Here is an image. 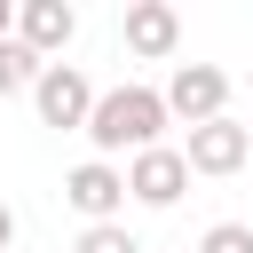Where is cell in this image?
Instances as JSON below:
<instances>
[{
    "instance_id": "obj_10",
    "label": "cell",
    "mask_w": 253,
    "mask_h": 253,
    "mask_svg": "<svg viewBox=\"0 0 253 253\" xmlns=\"http://www.w3.org/2000/svg\"><path fill=\"white\" fill-rule=\"evenodd\" d=\"M71 253H142V237H134L126 221H103V229H79Z\"/></svg>"
},
{
    "instance_id": "obj_13",
    "label": "cell",
    "mask_w": 253,
    "mask_h": 253,
    "mask_svg": "<svg viewBox=\"0 0 253 253\" xmlns=\"http://www.w3.org/2000/svg\"><path fill=\"white\" fill-rule=\"evenodd\" d=\"M0 40H16V0H0Z\"/></svg>"
},
{
    "instance_id": "obj_2",
    "label": "cell",
    "mask_w": 253,
    "mask_h": 253,
    "mask_svg": "<svg viewBox=\"0 0 253 253\" xmlns=\"http://www.w3.org/2000/svg\"><path fill=\"white\" fill-rule=\"evenodd\" d=\"M95 95H103V87H95L79 63H47V71H40V87H32V111H40V126H63V134L79 126V134H87Z\"/></svg>"
},
{
    "instance_id": "obj_4",
    "label": "cell",
    "mask_w": 253,
    "mask_h": 253,
    "mask_svg": "<svg viewBox=\"0 0 253 253\" xmlns=\"http://www.w3.org/2000/svg\"><path fill=\"white\" fill-rule=\"evenodd\" d=\"M182 190H190L182 142H158V150H134V158H126V198H134V206L166 213V206H182Z\"/></svg>"
},
{
    "instance_id": "obj_3",
    "label": "cell",
    "mask_w": 253,
    "mask_h": 253,
    "mask_svg": "<svg viewBox=\"0 0 253 253\" xmlns=\"http://www.w3.org/2000/svg\"><path fill=\"white\" fill-rule=\"evenodd\" d=\"M166 111L182 126H206V119H229V71L221 63H174V79L158 87Z\"/></svg>"
},
{
    "instance_id": "obj_8",
    "label": "cell",
    "mask_w": 253,
    "mask_h": 253,
    "mask_svg": "<svg viewBox=\"0 0 253 253\" xmlns=\"http://www.w3.org/2000/svg\"><path fill=\"white\" fill-rule=\"evenodd\" d=\"M16 40H24L40 63H55V55L79 40V8H71V0H16Z\"/></svg>"
},
{
    "instance_id": "obj_5",
    "label": "cell",
    "mask_w": 253,
    "mask_h": 253,
    "mask_svg": "<svg viewBox=\"0 0 253 253\" xmlns=\"http://www.w3.org/2000/svg\"><path fill=\"white\" fill-rule=\"evenodd\" d=\"M63 206H71L87 229L119 221V213H126V166H111V158H87V166H71V174H63Z\"/></svg>"
},
{
    "instance_id": "obj_6",
    "label": "cell",
    "mask_w": 253,
    "mask_h": 253,
    "mask_svg": "<svg viewBox=\"0 0 253 253\" xmlns=\"http://www.w3.org/2000/svg\"><path fill=\"white\" fill-rule=\"evenodd\" d=\"M182 158H190V174H237L245 158H253V126L245 119H206V126H190V142H182Z\"/></svg>"
},
{
    "instance_id": "obj_9",
    "label": "cell",
    "mask_w": 253,
    "mask_h": 253,
    "mask_svg": "<svg viewBox=\"0 0 253 253\" xmlns=\"http://www.w3.org/2000/svg\"><path fill=\"white\" fill-rule=\"evenodd\" d=\"M40 71H47V63H40L24 40H0V95H32V87H40Z\"/></svg>"
},
{
    "instance_id": "obj_11",
    "label": "cell",
    "mask_w": 253,
    "mask_h": 253,
    "mask_svg": "<svg viewBox=\"0 0 253 253\" xmlns=\"http://www.w3.org/2000/svg\"><path fill=\"white\" fill-rule=\"evenodd\" d=\"M198 253H253V221H213L198 237Z\"/></svg>"
},
{
    "instance_id": "obj_7",
    "label": "cell",
    "mask_w": 253,
    "mask_h": 253,
    "mask_svg": "<svg viewBox=\"0 0 253 253\" xmlns=\"http://www.w3.org/2000/svg\"><path fill=\"white\" fill-rule=\"evenodd\" d=\"M119 40H126V55H142V63H166V55L182 47V16H174V0H126V16H119Z\"/></svg>"
},
{
    "instance_id": "obj_12",
    "label": "cell",
    "mask_w": 253,
    "mask_h": 253,
    "mask_svg": "<svg viewBox=\"0 0 253 253\" xmlns=\"http://www.w3.org/2000/svg\"><path fill=\"white\" fill-rule=\"evenodd\" d=\"M8 245H16V206L0 198V253H8Z\"/></svg>"
},
{
    "instance_id": "obj_1",
    "label": "cell",
    "mask_w": 253,
    "mask_h": 253,
    "mask_svg": "<svg viewBox=\"0 0 253 253\" xmlns=\"http://www.w3.org/2000/svg\"><path fill=\"white\" fill-rule=\"evenodd\" d=\"M166 126H174L166 95H158V87H142V79H126V87H103V95H95L87 142H95V158H111V166H119V150H126V158H134V150H158V142H166Z\"/></svg>"
}]
</instances>
